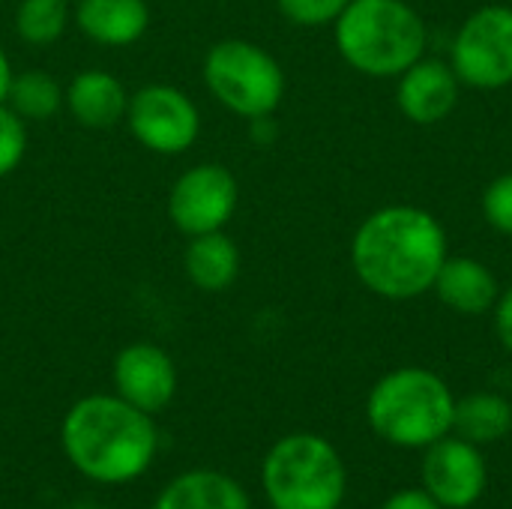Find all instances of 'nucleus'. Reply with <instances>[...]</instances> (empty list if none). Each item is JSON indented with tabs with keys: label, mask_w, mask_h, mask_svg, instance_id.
Instances as JSON below:
<instances>
[{
	"label": "nucleus",
	"mask_w": 512,
	"mask_h": 509,
	"mask_svg": "<svg viewBox=\"0 0 512 509\" xmlns=\"http://www.w3.org/2000/svg\"><path fill=\"white\" fill-rule=\"evenodd\" d=\"M447 255L444 225L414 204H387L369 213L351 240V267L360 285L390 303L429 294Z\"/></svg>",
	"instance_id": "1"
},
{
	"label": "nucleus",
	"mask_w": 512,
	"mask_h": 509,
	"mask_svg": "<svg viewBox=\"0 0 512 509\" xmlns=\"http://www.w3.org/2000/svg\"><path fill=\"white\" fill-rule=\"evenodd\" d=\"M60 444L78 474L102 486L138 480L156 459L159 432L153 414L117 393L78 399L60 426Z\"/></svg>",
	"instance_id": "2"
},
{
	"label": "nucleus",
	"mask_w": 512,
	"mask_h": 509,
	"mask_svg": "<svg viewBox=\"0 0 512 509\" xmlns=\"http://www.w3.org/2000/svg\"><path fill=\"white\" fill-rule=\"evenodd\" d=\"M339 57L360 75L399 78L426 57L429 27L405 0H351L333 24Z\"/></svg>",
	"instance_id": "3"
},
{
	"label": "nucleus",
	"mask_w": 512,
	"mask_h": 509,
	"mask_svg": "<svg viewBox=\"0 0 512 509\" xmlns=\"http://www.w3.org/2000/svg\"><path fill=\"white\" fill-rule=\"evenodd\" d=\"M456 396L450 384L423 366H402L375 381L366 399L372 432L399 450H426L453 432Z\"/></svg>",
	"instance_id": "4"
},
{
	"label": "nucleus",
	"mask_w": 512,
	"mask_h": 509,
	"mask_svg": "<svg viewBox=\"0 0 512 509\" xmlns=\"http://www.w3.org/2000/svg\"><path fill=\"white\" fill-rule=\"evenodd\" d=\"M261 486L273 509H339L348 492V471L327 438L294 432L267 450Z\"/></svg>",
	"instance_id": "5"
},
{
	"label": "nucleus",
	"mask_w": 512,
	"mask_h": 509,
	"mask_svg": "<svg viewBox=\"0 0 512 509\" xmlns=\"http://www.w3.org/2000/svg\"><path fill=\"white\" fill-rule=\"evenodd\" d=\"M210 96L237 117L258 120L276 114L285 99L282 63L252 39H219L201 63Z\"/></svg>",
	"instance_id": "6"
},
{
	"label": "nucleus",
	"mask_w": 512,
	"mask_h": 509,
	"mask_svg": "<svg viewBox=\"0 0 512 509\" xmlns=\"http://www.w3.org/2000/svg\"><path fill=\"white\" fill-rule=\"evenodd\" d=\"M450 66L462 87L501 90L512 84V6L474 9L450 42Z\"/></svg>",
	"instance_id": "7"
},
{
	"label": "nucleus",
	"mask_w": 512,
	"mask_h": 509,
	"mask_svg": "<svg viewBox=\"0 0 512 509\" xmlns=\"http://www.w3.org/2000/svg\"><path fill=\"white\" fill-rule=\"evenodd\" d=\"M126 126L132 138L156 156H183L201 135V111L174 84H144L129 93Z\"/></svg>",
	"instance_id": "8"
},
{
	"label": "nucleus",
	"mask_w": 512,
	"mask_h": 509,
	"mask_svg": "<svg viewBox=\"0 0 512 509\" xmlns=\"http://www.w3.org/2000/svg\"><path fill=\"white\" fill-rule=\"evenodd\" d=\"M240 204V183L219 162L186 168L168 192V219L186 237L225 231Z\"/></svg>",
	"instance_id": "9"
},
{
	"label": "nucleus",
	"mask_w": 512,
	"mask_h": 509,
	"mask_svg": "<svg viewBox=\"0 0 512 509\" xmlns=\"http://www.w3.org/2000/svg\"><path fill=\"white\" fill-rule=\"evenodd\" d=\"M423 489L444 509L474 507L489 486V465L477 444L444 435L423 450Z\"/></svg>",
	"instance_id": "10"
},
{
	"label": "nucleus",
	"mask_w": 512,
	"mask_h": 509,
	"mask_svg": "<svg viewBox=\"0 0 512 509\" xmlns=\"http://www.w3.org/2000/svg\"><path fill=\"white\" fill-rule=\"evenodd\" d=\"M114 393L144 414H159L177 393V366L171 354L153 342L126 345L111 366Z\"/></svg>",
	"instance_id": "11"
},
{
	"label": "nucleus",
	"mask_w": 512,
	"mask_h": 509,
	"mask_svg": "<svg viewBox=\"0 0 512 509\" xmlns=\"http://www.w3.org/2000/svg\"><path fill=\"white\" fill-rule=\"evenodd\" d=\"M462 96V81L453 72L450 60L441 57H420L399 75L396 84V105L405 120L417 126H435L453 114Z\"/></svg>",
	"instance_id": "12"
},
{
	"label": "nucleus",
	"mask_w": 512,
	"mask_h": 509,
	"mask_svg": "<svg viewBox=\"0 0 512 509\" xmlns=\"http://www.w3.org/2000/svg\"><path fill=\"white\" fill-rule=\"evenodd\" d=\"M129 93L108 69H81L63 87V108L72 120L93 132H108L126 117Z\"/></svg>",
	"instance_id": "13"
},
{
	"label": "nucleus",
	"mask_w": 512,
	"mask_h": 509,
	"mask_svg": "<svg viewBox=\"0 0 512 509\" xmlns=\"http://www.w3.org/2000/svg\"><path fill=\"white\" fill-rule=\"evenodd\" d=\"M432 291L450 312L480 318V315L492 312V306L501 294V282L492 273V267L483 264L480 258L447 255V261L441 264V270L435 276Z\"/></svg>",
	"instance_id": "14"
},
{
	"label": "nucleus",
	"mask_w": 512,
	"mask_h": 509,
	"mask_svg": "<svg viewBox=\"0 0 512 509\" xmlns=\"http://www.w3.org/2000/svg\"><path fill=\"white\" fill-rule=\"evenodd\" d=\"M75 27L96 45L126 48L144 39L150 27L147 0H75Z\"/></svg>",
	"instance_id": "15"
},
{
	"label": "nucleus",
	"mask_w": 512,
	"mask_h": 509,
	"mask_svg": "<svg viewBox=\"0 0 512 509\" xmlns=\"http://www.w3.org/2000/svg\"><path fill=\"white\" fill-rule=\"evenodd\" d=\"M153 509H252V501L234 477L198 468L174 477L159 492Z\"/></svg>",
	"instance_id": "16"
},
{
	"label": "nucleus",
	"mask_w": 512,
	"mask_h": 509,
	"mask_svg": "<svg viewBox=\"0 0 512 509\" xmlns=\"http://www.w3.org/2000/svg\"><path fill=\"white\" fill-rule=\"evenodd\" d=\"M183 273L198 291H228L240 276V249L225 231L189 237L183 249Z\"/></svg>",
	"instance_id": "17"
},
{
	"label": "nucleus",
	"mask_w": 512,
	"mask_h": 509,
	"mask_svg": "<svg viewBox=\"0 0 512 509\" xmlns=\"http://www.w3.org/2000/svg\"><path fill=\"white\" fill-rule=\"evenodd\" d=\"M512 432V405L510 399H504L501 393H468L462 399H456L453 408V435L477 444V447H489L504 441Z\"/></svg>",
	"instance_id": "18"
},
{
	"label": "nucleus",
	"mask_w": 512,
	"mask_h": 509,
	"mask_svg": "<svg viewBox=\"0 0 512 509\" xmlns=\"http://www.w3.org/2000/svg\"><path fill=\"white\" fill-rule=\"evenodd\" d=\"M6 105L24 123H42V120L54 117L63 108V87L45 69H24V72L12 75Z\"/></svg>",
	"instance_id": "19"
},
{
	"label": "nucleus",
	"mask_w": 512,
	"mask_h": 509,
	"mask_svg": "<svg viewBox=\"0 0 512 509\" xmlns=\"http://www.w3.org/2000/svg\"><path fill=\"white\" fill-rule=\"evenodd\" d=\"M72 21V0H18L15 33L27 45H54Z\"/></svg>",
	"instance_id": "20"
},
{
	"label": "nucleus",
	"mask_w": 512,
	"mask_h": 509,
	"mask_svg": "<svg viewBox=\"0 0 512 509\" xmlns=\"http://www.w3.org/2000/svg\"><path fill=\"white\" fill-rule=\"evenodd\" d=\"M27 156V123L3 102L0 105V180L15 174Z\"/></svg>",
	"instance_id": "21"
},
{
	"label": "nucleus",
	"mask_w": 512,
	"mask_h": 509,
	"mask_svg": "<svg viewBox=\"0 0 512 509\" xmlns=\"http://www.w3.org/2000/svg\"><path fill=\"white\" fill-rule=\"evenodd\" d=\"M480 210L489 228H495L498 234L512 237V171L498 174L480 198Z\"/></svg>",
	"instance_id": "22"
},
{
	"label": "nucleus",
	"mask_w": 512,
	"mask_h": 509,
	"mask_svg": "<svg viewBox=\"0 0 512 509\" xmlns=\"http://www.w3.org/2000/svg\"><path fill=\"white\" fill-rule=\"evenodd\" d=\"M351 0H276L282 18H288L297 27H324L336 24V18L345 12Z\"/></svg>",
	"instance_id": "23"
},
{
	"label": "nucleus",
	"mask_w": 512,
	"mask_h": 509,
	"mask_svg": "<svg viewBox=\"0 0 512 509\" xmlns=\"http://www.w3.org/2000/svg\"><path fill=\"white\" fill-rule=\"evenodd\" d=\"M492 318H495V333L498 342L504 345V351L512 354V282L507 288H501L495 306H492Z\"/></svg>",
	"instance_id": "24"
},
{
	"label": "nucleus",
	"mask_w": 512,
	"mask_h": 509,
	"mask_svg": "<svg viewBox=\"0 0 512 509\" xmlns=\"http://www.w3.org/2000/svg\"><path fill=\"white\" fill-rule=\"evenodd\" d=\"M381 509H444L426 489H399L396 495H390Z\"/></svg>",
	"instance_id": "25"
},
{
	"label": "nucleus",
	"mask_w": 512,
	"mask_h": 509,
	"mask_svg": "<svg viewBox=\"0 0 512 509\" xmlns=\"http://www.w3.org/2000/svg\"><path fill=\"white\" fill-rule=\"evenodd\" d=\"M252 123V138L264 147L276 138V129H273V114L270 117H258V120H249Z\"/></svg>",
	"instance_id": "26"
},
{
	"label": "nucleus",
	"mask_w": 512,
	"mask_h": 509,
	"mask_svg": "<svg viewBox=\"0 0 512 509\" xmlns=\"http://www.w3.org/2000/svg\"><path fill=\"white\" fill-rule=\"evenodd\" d=\"M12 75H15V69H12V60H9V54L3 51V45H0V105L6 102V93H9Z\"/></svg>",
	"instance_id": "27"
}]
</instances>
